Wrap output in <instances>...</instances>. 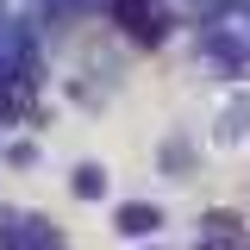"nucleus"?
<instances>
[{"mask_svg":"<svg viewBox=\"0 0 250 250\" xmlns=\"http://www.w3.org/2000/svg\"><path fill=\"white\" fill-rule=\"evenodd\" d=\"M0 250H62V231L38 213H13L0 207Z\"/></svg>","mask_w":250,"mask_h":250,"instance_id":"obj_1","label":"nucleus"},{"mask_svg":"<svg viewBox=\"0 0 250 250\" xmlns=\"http://www.w3.org/2000/svg\"><path fill=\"white\" fill-rule=\"evenodd\" d=\"M106 13L125 25V38H131V44H163V38H169V19L156 13L150 0H106Z\"/></svg>","mask_w":250,"mask_h":250,"instance_id":"obj_2","label":"nucleus"},{"mask_svg":"<svg viewBox=\"0 0 250 250\" xmlns=\"http://www.w3.org/2000/svg\"><path fill=\"white\" fill-rule=\"evenodd\" d=\"M0 75H38V50L25 25H0Z\"/></svg>","mask_w":250,"mask_h":250,"instance_id":"obj_3","label":"nucleus"},{"mask_svg":"<svg viewBox=\"0 0 250 250\" xmlns=\"http://www.w3.org/2000/svg\"><path fill=\"white\" fill-rule=\"evenodd\" d=\"M200 244H207V250H244V219L225 213V207L207 213V219H200Z\"/></svg>","mask_w":250,"mask_h":250,"instance_id":"obj_4","label":"nucleus"},{"mask_svg":"<svg viewBox=\"0 0 250 250\" xmlns=\"http://www.w3.org/2000/svg\"><path fill=\"white\" fill-rule=\"evenodd\" d=\"M31 88L38 75H0V125H19L31 113Z\"/></svg>","mask_w":250,"mask_h":250,"instance_id":"obj_5","label":"nucleus"},{"mask_svg":"<svg viewBox=\"0 0 250 250\" xmlns=\"http://www.w3.org/2000/svg\"><path fill=\"white\" fill-rule=\"evenodd\" d=\"M113 225H119L125 238H156L163 231V213H156L150 200H125L119 213H113Z\"/></svg>","mask_w":250,"mask_h":250,"instance_id":"obj_6","label":"nucleus"},{"mask_svg":"<svg viewBox=\"0 0 250 250\" xmlns=\"http://www.w3.org/2000/svg\"><path fill=\"white\" fill-rule=\"evenodd\" d=\"M69 188H75V200H100V194H106V169H100V163H82Z\"/></svg>","mask_w":250,"mask_h":250,"instance_id":"obj_7","label":"nucleus"},{"mask_svg":"<svg viewBox=\"0 0 250 250\" xmlns=\"http://www.w3.org/2000/svg\"><path fill=\"white\" fill-rule=\"evenodd\" d=\"M44 6V19H82V13H94L100 0H38Z\"/></svg>","mask_w":250,"mask_h":250,"instance_id":"obj_8","label":"nucleus"}]
</instances>
